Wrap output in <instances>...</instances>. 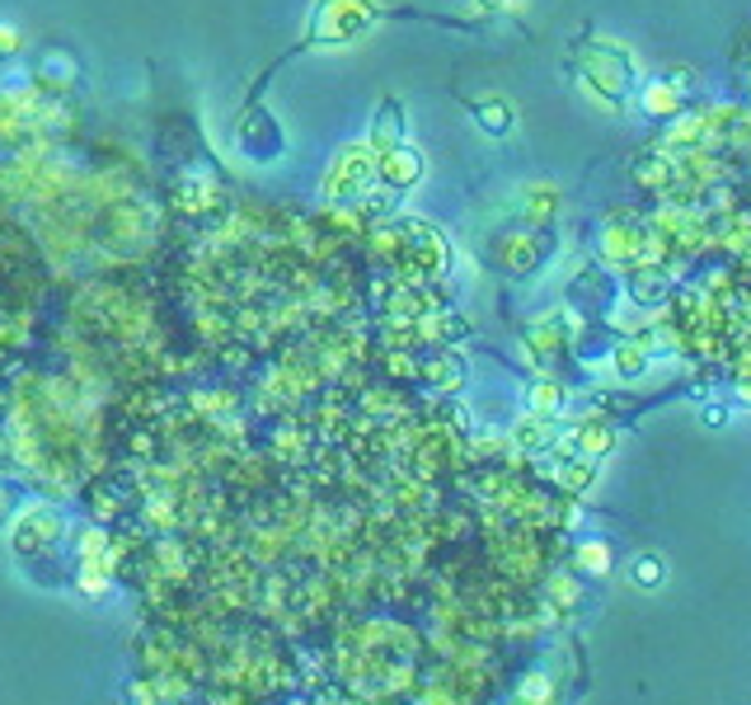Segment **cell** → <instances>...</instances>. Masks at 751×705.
<instances>
[{
	"instance_id": "obj_1",
	"label": "cell",
	"mask_w": 751,
	"mask_h": 705,
	"mask_svg": "<svg viewBox=\"0 0 751 705\" xmlns=\"http://www.w3.org/2000/svg\"><path fill=\"white\" fill-rule=\"evenodd\" d=\"M635 579H644V583H658V579H662L658 560H639V564H635Z\"/></svg>"
}]
</instances>
